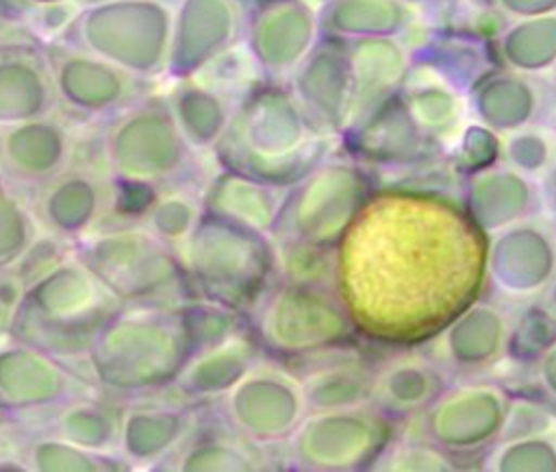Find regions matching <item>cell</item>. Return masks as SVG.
I'll use <instances>...</instances> for the list:
<instances>
[{"label": "cell", "instance_id": "obj_1", "mask_svg": "<svg viewBox=\"0 0 556 472\" xmlns=\"http://www.w3.org/2000/svg\"><path fill=\"white\" fill-rule=\"evenodd\" d=\"M484 231L421 194L369 196L337 244V291L363 333L419 341L473 302L486 274Z\"/></svg>", "mask_w": 556, "mask_h": 472}, {"label": "cell", "instance_id": "obj_2", "mask_svg": "<svg viewBox=\"0 0 556 472\" xmlns=\"http://www.w3.org/2000/svg\"><path fill=\"white\" fill-rule=\"evenodd\" d=\"M213 152L222 167L293 187L324 161V133L287 80L263 78L241 96Z\"/></svg>", "mask_w": 556, "mask_h": 472}, {"label": "cell", "instance_id": "obj_3", "mask_svg": "<svg viewBox=\"0 0 556 472\" xmlns=\"http://www.w3.org/2000/svg\"><path fill=\"white\" fill-rule=\"evenodd\" d=\"M187 305L122 307L98 331L87 355L85 378L122 398L167 389L189 357L200 350Z\"/></svg>", "mask_w": 556, "mask_h": 472}, {"label": "cell", "instance_id": "obj_4", "mask_svg": "<svg viewBox=\"0 0 556 472\" xmlns=\"http://www.w3.org/2000/svg\"><path fill=\"white\" fill-rule=\"evenodd\" d=\"M122 307L117 296L72 252L26 287L9 337L46 350L67 368L78 363L85 378L87 355L98 331Z\"/></svg>", "mask_w": 556, "mask_h": 472}, {"label": "cell", "instance_id": "obj_5", "mask_svg": "<svg viewBox=\"0 0 556 472\" xmlns=\"http://www.w3.org/2000/svg\"><path fill=\"white\" fill-rule=\"evenodd\" d=\"M74 252L124 307H182L198 300L178 252L141 222L100 226Z\"/></svg>", "mask_w": 556, "mask_h": 472}, {"label": "cell", "instance_id": "obj_6", "mask_svg": "<svg viewBox=\"0 0 556 472\" xmlns=\"http://www.w3.org/2000/svg\"><path fill=\"white\" fill-rule=\"evenodd\" d=\"M176 252L195 298L237 313L252 309L276 274L269 235L208 213Z\"/></svg>", "mask_w": 556, "mask_h": 472}, {"label": "cell", "instance_id": "obj_7", "mask_svg": "<svg viewBox=\"0 0 556 472\" xmlns=\"http://www.w3.org/2000/svg\"><path fill=\"white\" fill-rule=\"evenodd\" d=\"M193 157L165 96H141L111 115L100 135L102 167L119 185L169 187L191 170Z\"/></svg>", "mask_w": 556, "mask_h": 472}, {"label": "cell", "instance_id": "obj_8", "mask_svg": "<svg viewBox=\"0 0 556 472\" xmlns=\"http://www.w3.org/2000/svg\"><path fill=\"white\" fill-rule=\"evenodd\" d=\"M172 17L165 0H93L80 7L63 39L150 80L167 74Z\"/></svg>", "mask_w": 556, "mask_h": 472}, {"label": "cell", "instance_id": "obj_9", "mask_svg": "<svg viewBox=\"0 0 556 472\" xmlns=\"http://www.w3.org/2000/svg\"><path fill=\"white\" fill-rule=\"evenodd\" d=\"M252 309L258 344L295 359L341 348L356 328L337 287L328 285L280 281Z\"/></svg>", "mask_w": 556, "mask_h": 472}, {"label": "cell", "instance_id": "obj_10", "mask_svg": "<svg viewBox=\"0 0 556 472\" xmlns=\"http://www.w3.org/2000/svg\"><path fill=\"white\" fill-rule=\"evenodd\" d=\"M367 200L369 181L358 165L319 161L289 187L285 209L269 237L337 248Z\"/></svg>", "mask_w": 556, "mask_h": 472}, {"label": "cell", "instance_id": "obj_11", "mask_svg": "<svg viewBox=\"0 0 556 472\" xmlns=\"http://www.w3.org/2000/svg\"><path fill=\"white\" fill-rule=\"evenodd\" d=\"M306 413L308 405L298 374L263 359L222 398L226 426L258 446L289 442Z\"/></svg>", "mask_w": 556, "mask_h": 472}, {"label": "cell", "instance_id": "obj_12", "mask_svg": "<svg viewBox=\"0 0 556 472\" xmlns=\"http://www.w3.org/2000/svg\"><path fill=\"white\" fill-rule=\"evenodd\" d=\"M389 439L384 411L369 407L308 411L289 437L291 457L306 470H358L380 459Z\"/></svg>", "mask_w": 556, "mask_h": 472}, {"label": "cell", "instance_id": "obj_13", "mask_svg": "<svg viewBox=\"0 0 556 472\" xmlns=\"http://www.w3.org/2000/svg\"><path fill=\"white\" fill-rule=\"evenodd\" d=\"M56 100L78 117L109 120L143 94V78L65 39L43 44Z\"/></svg>", "mask_w": 556, "mask_h": 472}, {"label": "cell", "instance_id": "obj_14", "mask_svg": "<svg viewBox=\"0 0 556 472\" xmlns=\"http://www.w3.org/2000/svg\"><path fill=\"white\" fill-rule=\"evenodd\" d=\"M30 191L28 207L39 228L70 244L104 226L117 202V183L104 167H67Z\"/></svg>", "mask_w": 556, "mask_h": 472}, {"label": "cell", "instance_id": "obj_15", "mask_svg": "<svg viewBox=\"0 0 556 472\" xmlns=\"http://www.w3.org/2000/svg\"><path fill=\"white\" fill-rule=\"evenodd\" d=\"M321 33L308 0H256L245 13L243 44L265 78L287 80Z\"/></svg>", "mask_w": 556, "mask_h": 472}, {"label": "cell", "instance_id": "obj_16", "mask_svg": "<svg viewBox=\"0 0 556 472\" xmlns=\"http://www.w3.org/2000/svg\"><path fill=\"white\" fill-rule=\"evenodd\" d=\"M85 378L46 350L9 337L0 344V411L26 415L52 411L83 396Z\"/></svg>", "mask_w": 556, "mask_h": 472}, {"label": "cell", "instance_id": "obj_17", "mask_svg": "<svg viewBox=\"0 0 556 472\" xmlns=\"http://www.w3.org/2000/svg\"><path fill=\"white\" fill-rule=\"evenodd\" d=\"M241 0H178L172 17L167 76L187 78L243 39Z\"/></svg>", "mask_w": 556, "mask_h": 472}, {"label": "cell", "instance_id": "obj_18", "mask_svg": "<svg viewBox=\"0 0 556 472\" xmlns=\"http://www.w3.org/2000/svg\"><path fill=\"white\" fill-rule=\"evenodd\" d=\"M287 85L321 133L345 131L352 111V67L343 39L319 37Z\"/></svg>", "mask_w": 556, "mask_h": 472}, {"label": "cell", "instance_id": "obj_19", "mask_svg": "<svg viewBox=\"0 0 556 472\" xmlns=\"http://www.w3.org/2000/svg\"><path fill=\"white\" fill-rule=\"evenodd\" d=\"M510 402L495 385H469L439 396L428 415V435L434 446L469 452L504 433Z\"/></svg>", "mask_w": 556, "mask_h": 472}, {"label": "cell", "instance_id": "obj_20", "mask_svg": "<svg viewBox=\"0 0 556 472\" xmlns=\"http://www.w3.org/2000/svg\"><path fill=\"white\" fill-rule=\"evenodd\" d=\"M74 137L52 113L0 126V176L39 187L70 167Z\"/></svg>", "mask_w": 556, "mask_h": 472}, {"label": "cell", "instance_id": "obj_21", "mask_svg": "<svg viewBox=\"0 0 556 472\" xmlns=\"http://www.w3.org/2000/svg\"><path fill=\"white\" fill-rule=\"evenodd\" d=\"M198 428L193 411L180 402L139 396L122 409L117 452L128 465H165Z\"/></svg>", "mask_w": 556, "mask_h": 472}, {"label": "cell", "instance_id": "obj_22", "mask_svg": "<svg viewBox=\"0 0 556 472\" xmlns=\"http://www.w3.org/2000/svg\"><path fill=\"white\" fill-rule=\"evenodd\" d=\"M56 104L43 44L33 37L0 41V126L50 115Z\"/></svg>", "mask_w": 556, "mask_h": 472}, {"label": "cell", "instance_id": "obj_23", "mask_svg": "<svg viewBox=\"0 0 556 472\" xmlns=\"http://www.w3.org/2000/svg\"><path fill=\"white\" fill-rule=\"evenodd\" d=\"M261 344L252 331L237 328L222 339L195 350L169 389L185 405L222 400L243 374L261 359Z\"/></svg>", "mask_w": 556, "mask_h": 472}, {"label": "cell", "instance_id": "obj_24", "mask_svg": "<svg viewBox=\"0 0 556 472\" xmlns=\"http://www.w3.org/2000/svg\"><path fill=\"white\" fill-rule=\"evenodd\" d=\"M556 272V241L536 224H510L486 248V274L510 294H534Z\"/></svg>", "mask_w": 556, "mask_h": 472}, {"label": "cell", "instance_id": "obj_25", "mask_svg": "<svg viewBox=\"0 0 556 472\" xmlns=\"http://www.w3.org/2000/svg\"><path fill=\"white\" fill-rule=\"evenodd\" d=\"M204 213L271 235L285 209L289 187L263 183L219 165L200 191Z\"/></svg>", "mask_w": 556, "mask_h": 472}, {"label": "cell", "instance_id": "obj_26", "mask_svg": "<svg viewBox=\"0 0 556 472\" xmlns=\"http://www.w3.org/2000/svg\"><path fill=\"white\" fill-rule=\"evenodd\" d=\"M165 100L182 137L195 152L215 150L239 102L198 76L174 78Z\"/></svg>", "mask_w": 556, "mask_h": 472}, {"label": "cell", "instance_id": "obj_27", "mask_svg": "<svg viewBox=\"0 0 556 472\" xmlns=\"http://www.w3.org/2000/svg\"><path fill=\"white\" fill-rule=\"evenodd\" d=\"M308 359L313 365L298 374L308 411L352 409L371 402L376 372L358 355L330 359L308 355Z\"/></svg>", "mask_w": 556, "mask_h": 472}, {"label": "cell", "instance_id": "obj_28", "mask_svg": "<svg viewBox=\"0 0 556 472\" xmlns=\"http://www.w3.org/2000/svg\"><path fill=\"white\" fill-rule=\"evenodd\" d=\"M465 200V211L484 233L517 224L534 207L530 183L510 170L478 172L469 181Z\"/></svg>", "mask_w": 556, "mask_h": 472}, {"label": "cell", "instance_id": "obj_29", "mask_svg": "<svg viewBox=\"0 0 556 472\" xmlns=\"http://www.w3.org/2000/svg\"><path fill=\"white\" fill-rule=\"evenodd\" d=\"M443 348L452 363L478 368L506 348V320L491 305L471 302L443 328Z\"/></svg>", "mask_w": 556, "mask_h": 472}, {"label": "cell", "instance_id": "obj_30", "mask_svg": "<svg viewBox=\"0 0 556 472\" xmlns=\"http://www.w3.org/2000/svg\"><path fill=\"white\" fill-rule=\"evenodd\" d=\"M50 435L100 455L117 452L122 409L87 394L76 396L50 411Z\"/></svg>", "mask_w": 556, "mask_h": 472}, {"label": "cell", "instance_id": "obj_31", "mask_svg": "<svg viewBox=\"0 0 556 472\" xmlns=\"http://www.w3.org/2000/svg\"><path fill=\"white\" fill-rule=\"evenodd\" d=\"M165 465L180 472H248L261 468L263 459L258 444L228 426V431L195 428Z\"/></svg>", "mask_w": 556, "mask_h": 472}, {"label": "cell", "instance_id": "obj_32", "mask_svg": "<svg viewBox=\"0 0 556 472\" xmlns=\"http://www.w3.org/2000/svg\"><path fill=\"white\" fill-rule=\"evenodd\" d=\"M441 394V376L417 357H400L376 372L371 402L380 411L410 413L432 405Z\"/></svg>", "mask_w": 556, "mask_h": 472}, {"label": "cell", "instance_id": "obj_33", "mask_svg": "<svg viewBox=\"0 0 556 472\" xmlns=\"http://www.w3.org/2000/svg\"><path fill=\"white\" fill-rule=\"evenodd\" d=\"M202 218L204 204L200 191L182 185H169L154 194L139 222L167 246L178 250L193 235Z\"/></svg>", "mask_w": 556, "mask_h": 472}, {"label": "cell", "instance_id": "obj_34", "mask_svg": "<svg viewBox=\"0 0 556 472\" xmlns=\"http://www.w3.org/2000/svg\"><path fill=\"white\" fill-rule=\"evenodd\" d=\"M400 15L391 0H328L319 11L324 35L337 39H369L391 33Z\"/></svg>", "mask_w": 556, "mask_h": 472}, {"label": "cell", "instance_id": "obj_35", "mask_svg": "<svg viewBox=\"0 0 556 472\" xmlns=\"http://www.w3.org/2000/svg\"><path fill=\"white\" fill-rule=\"evenodd\" d=\"M22 463L37 472H98L113 468L109 455L91 452L56 435L33 439L22 452Z\"/></svg>", "mask_w": 556, "mask_h": 472}, {"label": "cell", "instance_id": "obj_36", "mask_svg": "<svg viewBox=\"0 0 556 472\" xmlns=\"http://www.w3.org/2000/svg\"><path fill=\"white\" fill-rule=\"evenodd\" d=\"M41 233L28 202L0 183V270H7Z\"/></svg>", "mask_w": 556, "mask_h": 472}, {"label": "cell", "instance_id": "obj_37", "mask_svg": "<svg viewBox=\"0 0 556 472\" xmlns=\"http://www.w3.org/2000/svg\"><path fill=\"white\" fill-rule=\"evenodd\" d=\"M493 468L500 472H556V439L543 433L515 437L495 452Z\"/></svg>", "mask_w": 556, "mask_h": 472}, {"label": "cell", "instance_id": "obj_38", "mask_svg": "<svg viewBox=\"0 0 556 472\" xmlns=\"http://www.w3.org/2000/svg\"><path fill=\"white\" fill-rule=\"evenodd\" d=\"M556 341V315L547 307H534L519 320L515 333L508 337L506 348L513 359L530 363L536 361Z\"/></svg>", "mask_w": 556, "mask_h": 472}, {"label": "cell", "instance_id": "obj_39", "mask_svg": "<svg viewBox=\"0 0 556 472\" xmlns=\"http://www.w3.org/2000/svg\"><path fill=\"white\" fill-rule=\"evenodd\" d=\"M70 252V241L50 235V233H39L33 244L20 254L15 263H11L4 272L11 274L26 291L37 278H41L46 272H50L54 265H59Z\"/></svg>", "mask_w": 556, "mask_h": 472}, {"label": "cell", "instance_id": "obj_40", "mask_svg": "<svg viewBox=\"0 0 556 472\" xmlns=\"http://www.w3.org/2000/svg\"><path fill=\"white\" fill-rule=\"evenodd\" d=\"M83 2L80 0H59V2H46L35 4L26 30L30 37H35L41 44L63 39L70 26L74 24Z\"/></svg>", "mask_w": 556, "mask_h": 472}, {"label": "cell", "instance_id": "obj_41", "mask_svg": "<svg viewBox=\"0 0 556 472\" xmlns=\"http://www.w3.org/2000/svg\"><path fill=\"white\" fill-rule=\"evenodd\" d=\"M508 157L523 172H539L549 161L547 144L534 135H519L508 146Z\"/></svg>", "mask_w": 556, "mask_h": 472}, {"label": "cell", "instance_id": "obj_42", "mask_svg": "<svg viewBox=\"0 0 556 472\" xmlns=\"http://www.w3.org/2000/svg\"><path fill=\"white\" fill-rule=\"evenodd\" d=\"M389 468L391 470H430L426 463L421 461H430L434 463L439 470H447L450 465L443 463L445 459L439 457L434 450H428V448H421V446H413V448H404L402 452H395L391 459H389Z\"/></svg>", "mask_w": 556, "mask_h": 472}, {"label": "cell", "instance_id": "obj_43", "mask_svg": "<svg viewBox=\"0 0 556 472\" xmlns=\"http://www.w3.org/2000/svg\"><path fill=\"white\" fill-rule=\"evenodd\" d=\"M24 296V287L4 270H0V331L9 333L13 313Z\"/></svg>", "mask_w": 556, "mask_h": 472}, {"label": "cell", "instance_id": "obj_44", "mask_svg": "<svg viewBox=\"0 0 556 472\" xmlns=\"http://www.w3.org/2000/svg\"><path fill=\"white\" fill-rule=\"evenodd\" d=\"M33 9H35L33 0H0V22L26 30V22Z\"/></svg>", "mask_w": 556, "mask_h": 472}, {"label": "cell", "instance_id": "obj_45", "mask_svg": "<svg viewBox=\"0 0 556 472\" xmlns=\"http://www.w3.org/2000/svg\"><path fill=\"white\" fill-rule=\"evenodd\" d=\"M539 376L543 387L556 396V341L552 344V348L539 359Z\"/></svg>", "mask_w": 556, "mask_h": 472}, {"label": "cell", "instance_id": "obj_46", "mask_svg": "<svg viewBox=\"0 0 556 472\" xmlns=\"http://www.w3.org/2000/svg\"><path fill=\"white\" fill-rule=\"evenodd\" d=\"M30 37L28 35V30H24V28H15V26H9V24H4V22H0V41H4V39H15V37ZM35 39V37H33Z\"/></svg>", "mask_w": 556, "mask_h": 472}, {"label": "cell", "instance_id": "obj_47", "mask_svg": "<svg viewBox=\"0 0 556 472\" xmlns=\"http://www.w3.org/2000/svg\"><path fill=\"white\" fill-rule=\"evenodd\" d=\"M547 309L556 315V287L552 289V296H549V305H547Z\"/></svg>", "mask_w": 556, "mask_h": 472}, {"label": "cell", "instance_id": "obj_48", "mask_svg": "<svg viewBox=\"0 0 556 472\" xmlns=\"http://www.w3.org/2000/svg\"><path fill=\"white\" fill-rule=\"evenodd\" d=\"M4 444H7V439H4V435H2V431H0V463L7 461V459H4V450H7Z\"/></svg>", "mask_w": 556, "mask_h": 472}, {"label": "cell", "instance_id": "obj_49", "mask_svg": "<svg viewBox=\"0 0 556 472\" xmlns=\"http://www.w3.org/2000/svg\"><path fill=\"white\" fill-rule=\"evenodd\" d=\"M35 4H46V2H59V0H33Z\"/></svg>", "mask_w": 556, "mask_h": 472}]
</instances>
